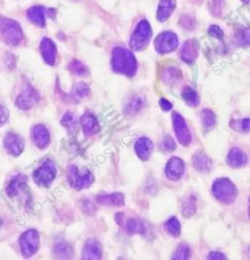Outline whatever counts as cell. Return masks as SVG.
<instances>
[{"mask_svg": "<svg viewBox=\"0 0 250 260\" xmlns=\"http://www.w3.org/2000/svg\"><path fill=\"white\" fill-rule=\"evenodd\" d=\"M40 236L38 231L30 229L22 235L20 239V246L25 257H31L39 248Z\"/></svg>", "mask_w": 250, "mask_h": 260, "instance_id": "7", "label": "cell"}, {"mask_svg": "<svg viewBox=\"0 0 250 260\" xmlns=\"http://www.w3.org/2000/svg\"><path fill=\"white\" fill-rule=\"evenodd\" d=\"M190 257V248L187 245H181L175 251V254L173 255V259L185 260Z\"/></svg>", "mask_w": 250, "mask_h": 260, "instance_id": "35", "label": "cell"}, {"mask_svg": "<svg viewBox=\"0 0 250 260\" xmlns=\"http://www.w3.org/2000/svg\"><path fill=\"white\" fill-rule=\"evenodd\" d=\"M153 148H154L153 143L147 138L139 139L135 144V151H136L137 155L144 161L150 158V155L153 151Z\"/></svg>", "mask_w": 250, "mask_h": 260, "instance_id": "22", "label": "cell"}, {"mask_svg": "<svg viewBox=\"0 0 250 260\" xmlns=\"http://www.w3.org/2000/svg\"><path fill=\"white\" fill-rule=\"evenodd\" d=\"M4 147L13 156H18L22 153L25 147L24 139L14 133H9L4 139Z\"/></svg>", "mask_w": 250, "mask_h": 260, "instance_id": "11", "label": "cell"}, {"mask_svg": "<svg viewBox=\"0 0 250 260\" xmlns=\"http://www.w3.org/2000/svg\"><path fill=\"white\" fill-rule=\"evenodd\" d=\"M173 126H174L175 133L177 135V138L181 144L189 145L192 141L191 132L188 129L184 118L177 112L173 114Z\"/></svg>", "mask_w": 250, "mask_h": 260, "instance_id": "10", "label": "cell"}, {"mask_svg": "<svg viewBox=\"0 0 250 260\" xmlns=\"http://www.w3.org/2000/svg\"><path fill=\"white\" fill-rule=\"evenodd\" d=\"M8 117H9L8 110L4 106L0 105V126L4 125L7 122Z\"/></svg>", "mask_w": 250, "mask_h": 260, "instance_id": "41", "label": "cell"}, {"mask_svg": "<svg viewBox=\"0 0 250 260\" xmlns=\"http://www.w3.org/2000/svg\"><path fill=\"white\" fill-rule=\"evenodd\" d=\"M152 37V29L149 23L143 20L141 21L134 30L130 39V47L135 51H141L149 44Z\"/></svg>", "mask_w": 250, "mask_h": 260, "instance_id": "4", "label": "cell"}, {"mask_svg": "<svg viewBox=\"0 0 250 260\" xmlns=\"http://www.w3.org/2000/svg\"><path fill=\"white\" fill-rule=\"evenodd\" d=\"M0 38L10 46H18L24 39L20 25L12 19L0 18Z\"/></svg>", "mask_w": 250, "mask_h": 260, "instance_id": "2", "label": "cell"}, {"mask_svg": "<svg viewBox=\"0 0 250 260\" xmlns=\"http://www.w3.org/2000/svg\"><path fill=\"white\" fill-rule=\"evenodd\" d=\"M161 148H162V150H165L166 152H170L176 148V144L170 137H166L161 143Z\"/></svg>", "mask_w": 250, "mask_h": 260, "instance_id": "38", "label": "cell"}, {"mask_svg": "<svg viewBox=\"0 0 250 260\" xmlns=\"http://www.w3.org/2000/svg\"><path fill=\"white\" fill-rule=\"evenodd\" d=\"M242 1H244L245 3H248V2H249V0H242Z\"/></svg>", "mask_w": 250, "mask_h": 260, "instance_id": "45", "label": "cell"}, {"mask_svg": "<svg viewBox=\"0 0 250 260\" xmlns=\"http://www.w3.org/2000/svg\"><path fill=\"white\" fill-rule=\"evenodd\" d=\"M159 104H160L161 108H162L164 111H169V110L171 109L172 106H173L171 103L168 102V101L165 100V99H161L160 102H159Z\"/></svg>", "mask_w": 250, "mask_h": 260, "instance_id": "43", "label": "cell"}, {"mask_svg": "<svg viewBox=\"0 0 250 260\" xmlns=\"http://www.w3.org/2000/svg\"><path fill=\"white\" fill-rule=\"evenodd\" d=\"M69 68L75 74H77L79 76H85L87 74L86 66L79 61H74L69 65Z\"/></svg>", "mask_w": 250, "mask_h": 260, "instance_id": "34", "label": "cell"}, {"mask_svg": "<svg viewBox=\"0 0 250 260\" xmlns=\"http://www.w3.org/2000/svg\"><path fill=\"white\" fill-rule=\"evenodd\" d=\"M212 192L215 198L227 205L234 203L237 195L236 186L228 179H219L214 182Z\"/></svg>", "mask_w": 250, "mask_h": 260, "instance_id": "3", "label": "cell"}, {"mask_svg": "<svg viewBox=\"0 0 250 260\" xmlns=\"http://www.w3.org/2000/svg\"><path fill=\"white\" fill-rule=\"evenodd\" d=\"M197 211V197L194 195L186 198L182 204V214L185 218L194 215Z\"/></svg>", "mask_w": 250, "mask_h": 260, "instance_id": "26", "label": "cell"}, {"mask_svg": "<svg viewBox=\"0 0 250 260\" xmlns=\"http://www.w3.org/2000/svg\"><path fill=\"white\" fill-rule=\"evenodd\" d=\"M182 97L185 102L191 106H197L199 104V97L198 93L192 88H185L182 92Z\"/></svg>", "mask_w": 250, "mask_h": 260, "instance_id": "28", "label": "cell"}, {"mask_svg": "<svg viewBox=\"0 0 250 260\" xmlns=\"http://www.w3.org/2000/svg\"><path fill=\"white\" fill-rule=\"evenodd\" d=\"M178 44L179 40L177 35L169 31L160 33L155 41L156 50L159 54H167L175 51L178 47Z\"/></svg>", "mask_w": 250, "mask_h": 260, "instance_id": "8", "label": "cell"}, {"mask_svg": "<svg viewBox=\"0 0 250 260\" xmlns=\"http://www.w3.org/2000/svg\"><path fill=\"white\" fill-rule=\"evenodd\" d=\"M247 156L238 148H233L227 157V162L232 168H242L247 164Z\"/></svg>", "mask_w": 250, "mask_h": 260, "instance_id": "17", "label": "cell"}, {"mask_svg": "<svg viewBox=\"0 0 250 260\" xmlns=\"http://www.w3.org/2000/svg\"><path fill=\"white\" fill-rule=\"evenodd\" d=\"M80 123L85 135H94L100 130L98 119L91 113H85L80 119Z\"/></svg>", "mask_w": 250, "mask_h": 260, "instance_id": "19", "label": "cell"}, {"mask_svg": "<svg viewBox=\"0 0 250 260\" xmlns=\"http://www.w3.org/2000/svg\"><path fill=\"white\" fill-rule=\"evenodd\" d=\"M181 25L184 26L185 28L191 29V28H193L194 26H195V21H194L192 18H190V17H188V16H185V17L182 18V20H181Z\"/></svg>", "mask_w": 250, "mask_h": 260, "instance_id": "42", "label": "cell"}, {"mask_svg": "<svg viewBox=\"0 0 250 260\" xmlns=\"http://www.w3.org/2000/svg\"><path fill=\"white\" fill-rule=\"evenodd\" d=\"M185 170L184 162L177 157H174L169 160L166 165L165 174L170 181H178L183 176Z\"/></svg>", "mask_w": 250, "mask_h": 260, "instance_id": "12", "label": "cell"}, {"mask_svg": "<svg viewBox=\"0 0 250 260\" xmlns=\"http://www.w3.org/2000/svg\"><path fill=\"white\" fill-rule=\"evenodd\" d=\"M54 251L60 258H69L72 256V247L66 242H59L55 245Z\"/></svg>", "mask_w": 250, "mask_h": 260, "instance_id": "27", "label": "cell"}, {"mask_svg": "<svg viewBox=\"0 0 250 260\" xmlns=\"http://www.w3.org/2000/svg\"><path fill=\"white\" fill-rule=\"evenodd\" d=\"M40 100V96L31 86L27 85L22 94L17 98L16 105L22 110H28Z\"/></svg>", "mask_w": 250, "mask_h": 260, "instance_id": "9", "label": "cell"}, {"mask_svg": "<svg viewBox=\"0 0 250 260\" xmlns=\"http://www.w3.org/2000/svg\"><path fill=\"white\" fill-rule=\"evenodd\" d=\"M181 59L187 64H193L198 57V45L195 40L186 41L180 53Z\"/></svg>", "mask_w": 250, "mask_h": 260, "instance_id": "15", "label": "cell"}, {"mask_svg": "<svg viewBox=\"0 0 250 260\" xmlns=\"http://www.w3.org/2000/svg\"><path fill=\"white\" fill-rule=\"evenodd\" d=\"M209 33H210L211 36H213V37H215L217 39L222 40V38H223V31H222V29L219 26H210Z\"/></svg>", "mask_w": 250, "mask_h": 260, "instance_id": "39", "label": "cell"}, {"mask_svg": "<svg viewBox=\"0 0 250 260\" xmlns=\"http://www.w3.org/2000/svg\"><path fill=\"white\" fill-rule=\"evenodd\" d=\"M82 256L84 259L99 260L102 257V247L96 241L90 239L83 247Z\"/></svg>", "mask_w": 250, "mask_h": 260, "instance_id": "16", "label": "cell"}, {"mask_svg": "<svg viewBox=\"0 0 250 260\" xmlns=\"http://www.w3.org/2000/svg\"><path fill=\"white\" fill-rule=\"evenodd\" d=\"M56 174L57 169L54 162L51 160H47L42 164L41 167L34 171L33 179L34 182L40 186L48 187L56 178Z\"/></svg>", "mask_w": 250, "mask_h": 260, "instance_id": "6", "label": "cell"}, {"mask_svg": "<svg viewBox=\"0 0 250 260\" xmlns=\"http://www.w3.org/2000/svg\"><path fill=\"white\" fill-rule=\"evenodd\" d=\"M28 20L35 26L43 27L45 26L44 8L41 6H33L27 10Z\"/></svg>", "mask_w": 250, "mask_h": 260, "instance_id": "23", "label": "cell"}, {"mask_svg": "<svg viewBox=\"0 0 250 260\" xmlns=\"http://www.w3.org/2000/svg\"><path fill=\"white\" fill-rule=\"evenodd\" d=\"M225 258H226V255L221 252H217V251L211 252L210 254L208 255V259H225Z\"/></svg>", "mask_w": 250, "mask_h": 260, "instance_id": "44", "label": "cell"}, {"mask_svg": "<svg viewBox=\"0 0 250 260\" xmlns=\"http://www.w3.org/2000/svg\"><path fill=\"white\" fill-rule=\"evenodd\" d=\"M112 65L116 72L129 77L137 71V61L133 53L123 47H116L113 50Z\"/></svg>", "mask_w": 250, "mask_h": 260, "instance_id": "1", "label": "cell"}, {"mask_svg": "<svg viewBox=\"0 0 250 260\" xmlns=\"http://www.w3.org/2000/svg\"><path fill=\"white\" fill-rule=\"evenodd\" d=\"M26 177L24 175H18L6 187V193L10 198L19 195L20 192L26 188Z\"/></svg>", "mask_w": 250, "mask_h": 260, "instance_id": "18", "label": "cell"}, {"mask_svg": "<svg viewBox=\"0 0 250 260\" xmlns=\"http://www.w3.org/2000/svg\"><path fill=\"white\" fill-rule=\"evenodd\" d=\"M143 100L141 98H135L131 100L128 104H126V107H125V111L127 113H136L138 112L142 106H143Z\"/></svg>", "mask_w": 250, "mask_h": 260, "instance_id": "33", "label": "cell"}, {"mask_svg": "<svg viewBox=\"0 0 250 260\" xmlns=\"http://www.w3.org/2000/svg\"><path fill=\"white\" fill-rule=\"evenodd\" d=\"M181 77L180 71L175 67H169L163 72V80L166 83H174Z\"/></svg>", "mask_w": 250, "mask_h": 260, "instance_id": "31", "label": "cell"}, {"mask_svg": "<svg viewBox=\"0 0 250 260\" xmlns=\"http://www.w3.org/2000/svg\"><path fill=\"white\" fill-rule=\"evenodd\" d=\"M40 53L46 64H48L49 65H53L55 64L57 49H56V45L54 44L52 40L49 39V38H43L41 40Z\"/></svg>", "mask_w": 250, "mask_h": 260, "instance_id": "13", "label": "cell"}, {"mask_svg": "<svg viewBox=\"0 0 250 260\" xmlns=\"http://www.w3.org/2000/svg\"><path fill=\"white\" fill-rule=\"evenodd\" d=\"M67 180L74 188L81 190L92 184L94 177L88 169H84L80 171L76 166H70L67 169Z\"/></svg>", "mask_w": 250, "mask_h": 260, "instance_id": "5", "label": "cell"}, {"mask_svg": "<svg viewBox=\"0 0 250 260\" xmlns=\"http://www.w3.org/2000/svg\"><path fill=\"white\" fill-rule=\"evenodd\" d=\"M165 229L173 237H178L180 235V223L176 218H172L166 221Z\"/></svg>", "mask_w": 250, "mask_h": 260, "instance_id": "30", "label": "cell"}, {"mask_svg": "<svg viewBox=\"0 0 250 260\" xmlns=\"http://www.w3.org/2000/svg\"><path fill=\"white\" fill-rule=\"evenodd\" d=\"M62 124L68 129H75L77 126V121L73 114L66 113V115L62 119Z\"/></svg>", "mask_w": 250, "mask_h": 260, "instance_id": "36", "label": "cell"}, {"mask_svg": "<svg viewBox=\"0 0 250 260\" xmlns=\"http://www.w3.org/2000/svg\"><path fill=\"white\" fill-rule=\"evenodd\" d=\"M90 93V90L88 88V86H86L85 84L83 83H79L77 84L75 87H74V90H73V96L74 98L80 100V99H84L86 98Z\"/></svg>", "mask_w": 250, "mask_h": 260, "instance_id": "32", "label": "cell"}, {"mask_svg": "<svg viewBox=\"0 0 250 260\" xmlns=\"http://www.w3.org/2000/svg\"><path fill=\"white\" fill-rule=\"evenodd\" d=\"M124 226L130 234L145 235L147 231L145 223L137 219L128 220L126 223H124Z\"/></svg>", "mask_w": 250, "mask_h": 260, "instance_id": "25", "label": "cell"}, {"mask_svg": "<svg viewBox=\"0 0 250 260\" xmlns=\"http://www.w3.org/2000/svg\"><path fill=\"white\" fill-rule=\"evenodd\" d=\"M176 7L175 0H160L158 5V20L159 22H165L169 19Z\"/></svg>", "mask_w": 250, "mask_h": 260, "instance_id": "20", "label": "cell"}, {"mask_svg": "<svg viewBox=\"0 0 250 260\" xmlns=\"http://www.w3.org/2000/svg\"><path fill=\"white\" fill-rule=\"evenodd\" d=\"M234 129L241 131V132H248L249 131V119H243V120H238L235 121V125H233Z\"/></svg>", "mask_w": 250, "mask_h": 260, "instance_id": "37", "label": "cell"}, {"mask_svg": "<svg viewBox=\"0 0 250 260\" xmlns=\"http://www.w3.org/2000/svg\"><path fill=\"white\" fill-rule=\"evenodd\" d=\"M32 140L35 145L40 148H46L50 143V134L43 125H38L32 130Z\"/></svg>", "mask_w": 250, "mask_h": 260, "instance_id": "14", "label": "cell"}, {"mask_svg": "<svg viewBox=\"0 0 250 260\" xmlns=\"http://www.w3.org/2000/svg\"><path fill=\"white\" fill-rule=\"evenodd\" d=\"M201 122L205 129H212L215 125V115L209 109L201 111Z\"/></svg>", "mask_w": 250, "mask_h": 260, "instance_id": "29", "label": "cell"}, {"mask_svg": "<svg viewBox=\"0 0 250 260\" xmlns=\"http://www.w3.org/2000/svg\"><path fill=\"white\" fill-rule=\"evenodd\" d=\"M97 202L106 207H122L124 205V196L121 193L103 194L97 197Z\"/></svg>", "mask_w": 250, "mask_h": 260, "instance_id": "21", "label": "cell"}, {"mask_svg": "<svg viewBox=\"0 0 250 260\" xmlns=\"http://www.w3.org/2000/svg\"><path fill=\"white\" fill-rule=\"evenodd\" d=\"M193 164L195 169H198L200 172H208L212 168L210 158L203 153H197L193 159Z\"/></svg>", "mask_w": 250, "mask_h": 260, "instance_id": "24", "label": "cell"}, {"mask_svg": "<svg viewBox=\"0 0 250 260\" xmlns=\"http://www.w3.org/2000/svg\"><path fill=\"white\" fill-rule=\"evenodd\" d=\"M238 42L240 45H247L249 42V34L248 30L245 29L244 31H241L238 35Z\"/></svg>", "mask_w": 250, "mask_h": 260, "instance_id": "40", "label": "cell"}]
</instances>
